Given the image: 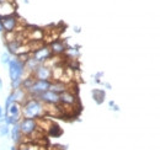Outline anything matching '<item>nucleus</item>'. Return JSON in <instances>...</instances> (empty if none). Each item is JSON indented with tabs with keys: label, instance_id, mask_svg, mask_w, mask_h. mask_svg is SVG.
I'll return each mask as SVG.
<instances>
[{
	"label": "nucleus",
	"instance_id": "nucleus-12",
	"mask_svg": "<svg viewBox=\"0 0 160 150\" xmlns=\"http://www.w3.org/2000/svg\"><path fill=\"white\" fill-rule=\"evenodd\" d=\"M15 2L14 1H8V2H4L0 5V16L4 18V16H9V15H14L15 14Z\"/></svg>",
	"mask_w": 160,
	"mask_h": 150
},
{
	"label": "nucleus",
	"instance_id": "nucleus-15",
	"mask_svg": "<svg viewBox=\"0 0 160 150\" xmlns=\"http://www.w3.org/2000/svg\"><path fill=\"white\" fill-rule=\"evenodd\" d=\"M25 65H26V70H27V73H28L30 75H32L33 74V72L42 65V63H41L40 60H37L33 56H31L26 62H25Z\"/></svg>",
	"mask_w": 160,
	"mask_h": 150
},
{
	"label": "nucleus",
	"instance_id": "nucleus-7",
	"mask_svg": "<svg viewBox=\"0 0 160 150\" xmlns=\"http://www.w3.org/2000/svg\"><path fill=\"white\" fill-rule=\"evenodd\" d=\"M33 76L36 80H53V69L46 64H42L40 68H37L33 72Z\"/></svg>",
	"mask_w": 160,
	"mask_h": 150
},
{
	"label": "nucleus",
	"instance_id": "nucleus-17",
	"mask_svg": "<svg viewBox=\"0 0 160 150\" xmlns=\"http://www.w3.org/2000/svg\"><path fill=\"white\" fill-rule=\"evenodd\" d=\"M5 114H11V116H22V105L19 102H14L9 108L8 111L5 112Z\"/></svg>",
	"mask_w": 160,
	"mask_h": 150
},
{
	"label": "nucleus",
	"instance_id": "nucleus-32",
	"mask_svg": "<svg viewBox=\"0 0 160 150\" xmlns=\"http://www.w3.org/2000/svg\"><path fill=\"white\" fill-rule=\"evenodd\" d=\"M2 90V81H1V79H0V91Z\"/></svg>",
	"mask_w": 160,
	"mask_h": 150
},
{
	"label": "nucleus",
	"instance_id": "nucleus-9",
	"mask_svg": "<svg viewBox=\"0 0 160 150\" xmlns=\"http://www.w3.org/2000/svg\"><path fill=\"white\" fill-rule=\"evenodd\" d=\"M78 103V97L73 91L68 90L63 94H60V105L63 106H74Z\"/></svg>",
	"mask_w": 160,
	"mask_h": 150
},
{
	"label": "nucleus",
	"instance_id": "nucleus-18",
	"mask_svg": "<svg viewBox=\"0 0 160 150\" xmlns=\"http://www.w3.org/2000/svg\"><path fill=\"white\" fill-rule=\"evenodd\" d=\"M91 95H92V98L94 101L98 103V105H101L103 101H105V91L103 90H100V89H94L91 91Z\"/></svg>",
	"mask_w": 160,
	"mask_h": 150
},
{
	"label": "nucleus",
	"instance_id": "nucleus-13",
	"mask_svg": "<svg viewBox=\"0 0 160 150\" xmlns=\"http://www.w3.org/2000/svg\"><path fill=\"white\" fill-rule=\"evenodd\" d=\"M10 137H11V140H12L15 144H21V143H22V138H23V134H22V132H21L20 123L11 126Z\"/></svg>",
	"mask_w": 160,
	"mask_h": 150
},
{
	"label": "nucleus",
	"instance_id": "nucleus-5",
	"mask_svg": "<svg viewBox=\"0 0 160 150\" xmlns=\"http://www.w3.org/2000/svg\"><path fill=\"white\" fill-rule=\"evenodd\" d=\"M36 98L42 101L46 105H60V95L52 90H47V91L42 92Z\"/></svg>",
	"mask_w": 160,
	"mask_h": 150
},
{
	"label": "nucleus",
	"instance_id": "nucleus-30",
	"mask_svg": "<svg viewBox=\"0 0 160 150\" xmlns=\"http://www.w3.org/2000/svg\"><path fill=\"white\" fill-rule=\"evenodd\" d=\"M19 148H20L19 150H28L27 149V144H25V143H23V144H21Z\"/></svg>",
	"mask_w": 160,
	"mask_h": 150
},
{
	"label": "nucleus",
	"instance_id": "nucleus-1",
	"mask_svg": "<svg viewBox=\"0 0 160 150\" xmlns=\"http://www.w3.org/2000/svg\"><path fill=\"white\" fill-rule=\"evenodd\" d=\"M44 114H47L46 105L37 98L28 97L27 101L22 105V117L40 119V118H43Z\"/></svg>",
	"mask_w": 160,
	"mask_h": 150
},
{
	"label": "nucleus",
	"instance_id": "nucleus-11",
	"mask_svg": "<svg viewBox=\"0 0 160 150\" xmlns=\"http://www.w3.org/2000/svg\"><path fill=\"white\" fill-rule=\"evenodd\" d=\"M49 46H51V49H52V52H53L54 56H62V54H64V53L67 52V49H68L67 44H65L63 41H59V39L53 41Z\"/></svg>",
	"mask_w": 160,
	"mask_h": 150
},
{
	"label": "nucleus",
	"instance_id": "nucleus-8",
	"mask_svg": "<svg viewBox=\"0 0 160 150\" xmlns=\"http://www.w3.org/2000/svg\"><path fill=\"white\" fill-rule=\"evenodd\" d=\"M2 26H4V32H16L19 27V18L14 15L4 16L2 18Z\"/></svg>",
	"mask_w": 160,
	"mask_h": 150
},
{
	"label": "nucleus",
	"instance_id": "nucleus-10",
	"mask_svg": "<svg viewBox=\"0 0 160 150\" xmlns=\"http://www.w3.org/2000/svg\"><path fill=\"white\" fill-rule=\"evenodd\" d=\"M22 44H23V41H22L20 35H18V37L15 38L14 41H11V42H5V46H6L8 52L10 54H14V56H16L19 48H20Z\"/></svg>",
	"mask_w": 160,
	"mask_h": 150
},
{
	"label": "nucleus",
	"instance_id": "nucleus-27",
	"mask_svg": "<svg viewBox=\"0 0 160 150\" xmlns=\"http://www.w3.org/2000/svg\"><path fill=\"white\" fill-rule=\"evenodd\" d=\"M108 106L111 107V110H113V111H116V112H118V111H120V107H118L113 101H110V102H108Z\"/></svg>",
	"mask_w": 160,
	"mask_h": 150
},
{
	"label": "nucleus",
	"instance_id": "nucleus-25",
	"mask_svg": "<svg viewBox=\"0 0 160 150\" xmlns=\"http://www.w3.org/2000/svg\"><path fill=\"white\" fill-rule=\"evenodd\" d=\"M11 59H12V58H11V54H10L9 52H4V53L1 54V57H0V62H1L2 64H9Z\"/></svg>",
	"mask_w": 160,
	"mask_h": 150
},
{
	"label": "nucleus",
	"instance_id": "nucleus-24",
	"mask_svg": "<svg viewBox=\"0 0 160 150\" xmlns=\"http://www.w3.org/2000/svg\"><path fill=\"white\" fill-rule=\"evenodd\" d=\"M65 53H67V56H69L70 59H77V58L80 56L79 51H78V49H75V48H68Z\"/></svg>",
	"mask_w": 160,
	"mask_h": 150
},
{
	"label": "nucleus",
	"instance_id": "nucleus-2",
	"mask_svg": "<svg viewBox=\"0 0 160 150\" xmlns=\"http://www.w3.org/2000/svg\"><path fill=\"white\" fill-rule=\"evenodd\" d=\"M8 70H9V78L10 80H19L23 79L25 75H30L26 70V65L25 62H22L19 57H14L10 63L8 64Z\"/></svg>",
	"mask_w": 160,
	"mask_h": 150
},
{
	"label": "nucleus",
	"instance_id": "nucleus-20",
	"mask_svg": "<svg viewBox=\"0 0 160 150\" xmlns=\"http://www.w3.org/2000/svg\"><path fill=\"white\" fill-rule=\"evenodd\" d=\"M30 41H42L43 39V31L40 28H32L30 30V35H27Z\"/></svg>",
	"mask_w": 160,
	"mask_h": 150
},
{
	"label": "nucleus",
	"instance_id": "nucleus-28",
	"mask_svg": "<svg viewBox=\"0 0 160 150\" xmlns=\"http://www.w3.org/2000/svg\"><path fill=\"white\" fill-rule=\"evenodd\" d=\"M4 32V26H2V18L0 16V33Z\"/></svg>",
	"mask_w": 160,
	"mask_h": 150
},
{
	"label": "nucleus",
	"instance_id": "nucleus-16",
	"mask_svg": "<svg viewBox=\"0 0 160 150\" xmlns=\"http://www.w3.org/2000/svg\"><path fill=\"white\" fill-rule=\"evenodd\" d=\"M12 92H14V96H15V101L21 103V105H23L27 101V98H28V92L25 89H22V88L14 90Z\"/></svg>",
	"mask_w": 160,
	"mask_h": 150
},
{
	"label": "nucleus",
	"instance_id": "nucleus-23",
	"mask_svg": "<svg viewBox=\"0 0 160 150\" xmlns=\"http://www.w3.org/2000/svg\"><path fill=\"white\" fill-rule=\"evenodd\" d=\"M49 134H52V135H56V137H58L62 134V131H60L59 126H57V124H54V123H52L51 126H49Z\"/></svg>",
	"mask_w": 160,
	"mask_h": 150
},
{
	"label": "nucleus",
	"instance_id": "nucleus-21",
	"mask_svg": "<svg viewBox=\"0 0 160 150\" xmlns=\"http://www.w3.org/2000/svg\"><path fill=\"white\" fill-rule=\"evenodd\" d=\"M10 127H11V126H9V124L5 123V122L0 123V135H1V137H6V135H9V134H10V131H11Z\"/></svg>",
	"mask_w": 160,
	"mask_h": 150
},
{
	"label": "nucleus",
	"instance_id": "nucleus-3",
	"mask_svg": "<svg viewBox=\"0 0 160 150\" xmlns=\"http://www.w3.org/2000/svg\"><path fill=\"white\" fill-rule=\"evenodd\" d=\"M20 128L22 134H23V137H26V138H33L35 134L38 131H41L37 119H35V118H26V117L21 118Z\"/></svg>",
	"mask_w": 160,
	"mask_h": 150
},
{
	"label": "nucleus",
	"instance_id": "nucleus-19",
	"mask_svg": "<svg viewBox=\"0 0 160 150\" xmlns=\"http://www.w3.org/2000/svg\"><path fill=\"white\" fill-rule=\"evenodd\" d=\"M36 82V79H35V76L33 75H27V76H25L23 79H22V89H25L26 91H28L32 86H33V84Z\"/></svg>",
	"mask_w": 160,
	"mask_h": 150
},
{
	"label": "nucleus",
	"instance_id": "nucleus-14",
	"mask_svg": "<svg viewBox=\"0 0 160 150\" xmlns=\"http://www.w3.org/2000/svg\"><path fill=\"white\" fill-rule=\"evenodd\" d=\"M49 90H52V91L60 95L63 92H65V91H68V90H70V89H69V84H65V82H63L60 80H53L52 84H51V89Z\"/></svg>",
	"mask_w": 160,
	"mask_h": 150
},
{
	"label": "nucleus",
	"instance_id": "nucleus-6",
	"mask_svg": "<svg viewBox=\"0 0 160 150\" xmlns=\"http://www.w3.org/2000/svg\"><path fill=\"white\" fill-rule=\"evenodd\" d=\"M32 56L35 57L37 60H40L41 63L43 64V63H46L49 58H52L54 54H53V52H52L49 44H43L41 48L36 49L35 52H32Z\"/></svg>",
	"mask_w": 160,
	"mask_h": 150
},
{
	"label": "nucleus",
	"instance_id": "nucleus-31",
	"mask_svg": "<svg viewBox=\"0 0 160 150\" xmlns=\"http://www.w3.org/2000/svg\"><path fill=\"white\" fill-rule=\"evenodd\" d=\"M19 149H20L19 147H16V145H12V147H11V149H10V150H19Z\"/></svg>",
	"mask_w": 160,
	"mask_h": 150
},
{
	"label": "nucleus",
	"instance_id": "nucleus-26",
	"mask_svg": "<svg viewBox=\"0 0 160 150\" xmlns=\"http://www.w3.org/2000/svg\"><path fill=\"white\" fill-rule=\"evenodd\" d=\"M21 86H22V79L12 80V81H11V89H12V91L16 90V89H20Z\"/></svg>",
	"mask_w": 160,
	"mask_h": 150
},
{
	"label": "nucleus",
	"instance_id": "nucleus-29",
	"mask_svg": "<svg viewBox=\"0 0 160 150\" xmlns=\"http://www.w3.org/2000/svg\"><path fill=\"white\" fill-rule=\"evenodd\" d=\"M4 116H5V111H4V108L0 106V119L4 118Z\"/></svg>",
	"mask_w": 160,
	"mask_h": 150
},
{
	"label": "nucleus",
	"instance_id": "nucleus-22",
	"mask_svg": "<svg viewBox=\"0 0 160 150\" xmlns=\"http://www.w3.org/2000/svg\"><path fill=\"white\" fill-rule=\"evenodd\" d=\"M14 102H16V101H15V96H14V92H11V94L8 95V97H6V100H5V108H4V111L6 112L8 108H9Z\"/></svg>",
	"mask_w": 160,
	"mask_h": 150
},
{
	"label": "nucleus",
	"instance_id": "nucleus-4",
	"mask_svg": "<svg viewBox=\"0 0 160 150\" xmlns=\"http://www.w3.org/2000/svg\"><path fill=\"white\" fill-rule=\"evenodd\" d=\"M51 84H52V81H49V80H36L33 86L27 91L28 92V97L36 98L40 94L49 90L51 89Z\"/></svg>",
	"mask_w": 160,
	"mask_h": 150
}]
</instances>
